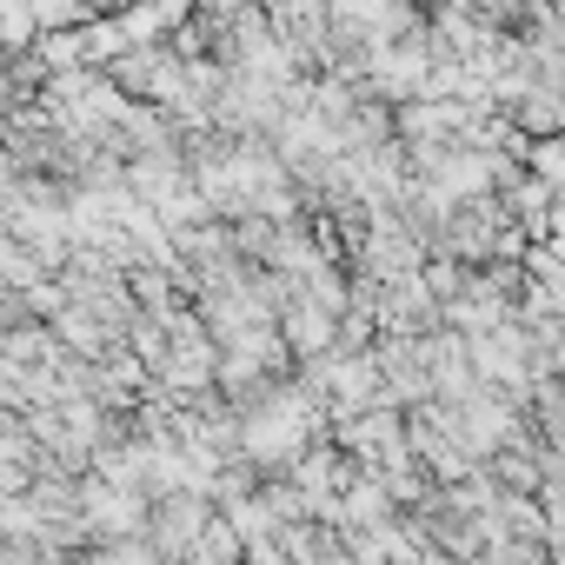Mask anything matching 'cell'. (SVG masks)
I'll return each mask as SVG.
<instances>
[{
	"label": "cell",
	"instance_id": "cell-1",
	"mask_svg": "<svg viewBox=\"0 0 565 565\" xmlns=\"http://www.w3.org/2000/svg\"><path fill=\"white\" fill-rule=\"evenodd\" d=\"M552 8H558V21H565V0H552Z\"/></svg>",
	"mask_w": 565,
	"mask_h": 565
}]
</instances>
